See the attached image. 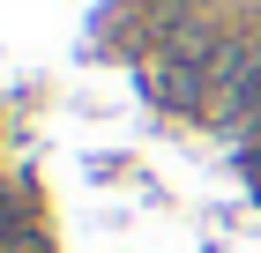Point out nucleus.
Listing matches in <instances>:
<instances>
[{
  "label": "nucleus",
  "mask_w": 261,
  "mask_h": 253,
  "mask_svg": "<svg viewBox=\"0 0 261 253\" xmlns=\"http://www.w3.org/2000/svg\"><path fill=\"white\" fill-rule=\"evenodd\" d=\"M8 253H15V246H8Z\"/></svg>",
  "instance_id": "f257e3e1"
}]
</instances>
